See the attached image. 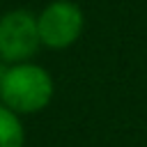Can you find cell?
Listing matches in <instances>:
<instances>
[{
	"mask_svg": "<svg viewBox=\"0 0 147 147\" xmlns=\"http://www.w3.org/2000/svg\"><path fill=\"white\" fill-rule=\"evenodd\" d=\"M25 133L18 115L0 103V147H23Z\"/></svg>",
	"mask_w": 147,
	"mask_h": 147,
	"instance_id": "277c9868",
	"label": "cell"
},
{
	"mask_svg": "<svg viewBox=\"0 0 147 147\" xmlns=\"http://www.w3.org/2000/svg\"><path fill=\"white\" fill-rule=\"evenodd\" d=\"M53 99V78L51 74L30 62L11 64L5 69L0 80V101L16 115L39 113Z\"/></svg>",
	"mask_w": 147,
	"mask_h": 147,
	"instance_id": "6da1fadb",
	"label": "cell"
},
{
	"mask_svg": "<svg viewBox=\"0 0 147 147\" xmlns=\"http://www.w3.org/2000/svg\"><path fill=\"white\" fill-rule=\"evenodd\" d=\"M2 74H5V67H0V80H2Z\"/></svg>",
	"mask_w": 147,
	"mask_h": 147,
	"instance_id": "5b68a950",
	"label": "cell"
},
{
	"mask_svg": "<svg viewBox=\"0 0 147 147\" xmlns=\"http://www.w3.org/2000/svg\"><path fill=\"white\" fill-rule=\"evenodd\" d=\"M41 46L37 16L28 9H11L0 16V60L7 64L28 62Z\"/></svg>",
	"mask_w": 147,
	"mask_h": 147,
	"instance_id": "3957f363",
	"label": "cell"
},
{
	"mask_svg": "<svg viewBox=\"0 0 147 147\" xmlns=\"http://www.w3.org/2000/svg\"><path fill=\"white\" fill-rule=\"evenodd\" d=\"M85 28V16L74 0H53L37 14V30L41 46L62 51L78 41Z\"/></svg>",
	"mask_w": 147,
	"mask_h": 147,
	"instance_id": "7a4b0ae2",
	"label": "cell"
}]
</instances>
